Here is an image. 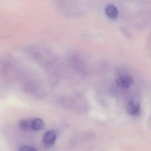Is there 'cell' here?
<instances>
[{
    "label": "cell",
    "mask_w": 151,
    "mask_h": 151,
    "mask_svg": "<svg viewBox=\"0 0 151 151\" xmlns=\"http://www.w3.org/2000/svg\"><path fill=\"white\" fill-rule=\"evenodd\" d=\"M12 58H5L2 61L1 73L6 80H12L15 76H17V68Z\"/></svg>",
    "instance_id": "obj_1"
},
{
    "label": "cell",
    "mask_w": 151,
    "mask_h": 151,
    "mask_svg": "<svg viewBox=\"0 0 151 151\" xmlns=\"http://www.w3.org/2000/svg\"><path fill=\"white\" fill-rule=\"evenodd\" d=\"M56 138V132L55 130H50L46 132L43 135L42 141L46 147L50 148L55 144Z\"/></svg>",
    "instance_id": "obj_2"
},
{
    "label": "cell",
    "mask_w": 151,
    "mask_h": 151,
    "mask_svg": "<svg viewBox=\"0 0 151 151\" xmlns=\"http://www.w3.org/2000/svg\"><path fill=\"white\" fill-rule=\"evenodd\" d=\"M116 83L119 88H127L133 85L134 81L133 78L129 76H122L117 78Z\"/></svg>",
    "instance_id": "obj_3"
},
{
    "label": "cell",
    "mask_w": 151,
    "mask_h": 151,
    "mask_svg": "<svg viewBox=\"0 0 151 151\" xmlns=\"http://www.w3.org/2000/svg\"><path fill=\"white\" fill-rule=\"evenodd\" d=\"M140 105L136 101H130L127 105V111L129 115H137L140 112Z\"/></svg>",
    "instance_id": "obj_4"
},
{
    "label": "cell",
    "mask_w": 151,
    "mask_h": 151,
    "mask_svg": "<svg viewBox=\"0 0 151 151\" xmlns=\"http://www.w3.org/2000/svg\"><path fill=\"white\" fill-rule=\"evenodd\" d=\"M105 11L107 17L111 19H115L118 17L119 12L116 6L114 4H107L106 7Z\"/></svg>",
    "instance_id": "obj_5"
},
{
    "label": "cell",
    "mask_w": 151,
    "mask_h": 151,
    "mask_svg": "<svg viewBox=\"0 0 151 151\" xmlns=\"http://www.w3.org/2000/svg\"><path fill=\"white\" fill-rule=\"evenodd\" d=\"M44 127V122L40 119H32L31 129L35 131L42 130Z\"/></svg>",
    "instance_id": "obj_6"
},
{
    "label": "cell",
    "mask_w": 151,
    "mask_h": 151,
    "mask_svg": "<svg viewBox=\"0 0 151 151\" xmlns=\"http://www.w3.org/2000/svg\"><path fill=\"white\" fill-rule=\"evenodd\" d=\"M31 119H24L20 121L19 122V126L20 129L22 130H28L31 129Z\"/></svg>",
    "instance_id": "obj_7"
},
{
    "label": "cell",
    "mask_w": 151,
    "mask_h": 151,
    "mask_svg": "<svg viewBox=\"0 0 151 151\" xmlns=\"http://www.w3.org/2000/svg\"><path fill=\"white\" fill-rule=\"evenodd\" d=\"M19 151H37L35 148L29 146H24L20 148Z\"/></svg>",
    "instance_id": "obj_8"
}]
</instances>
